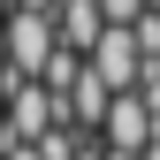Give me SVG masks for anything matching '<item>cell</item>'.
I'll return each mask as SVG.
<instances>
[{"label":"cell","instance_id":"obj_4","mask_svg":"<svg viewBox=\"0 0 160 160\" xmlns=\"http://www.w3.org/2000/svg\"><path fill=\"white\" fill-rule=\"evenodd\" d=\"M53 31H61L69 53H84V61H92V46H99L114 23H107V8H99V0H61V8H53Z\"/></svg>","mask_w":160,"mask_h":160},{"label":"cell","instance_id":"obj_6","mask_svg":"<svg viewBox=\"0 0 160 160\" xmlns=\"http://www.w3.org/2000/svg\"><path fill=\"white\" fill-rule=\"evenodd\" d=\"M61 0H0V15H53Z\"/></svg>","mask_w":160,"mask_h":160},{"label":"cell","instance_id":"obj_2","mask_svg":"<svg viewBox=\"0 0 160 160\" xmlns=\"http://www.w3.org/2000/svg\"><path fill=\"white\" fill-rule=\"evenodd\" d=\"M92 76H99V84H107L114 99L145 84V46H137V31H130V23H114V31L92 46Z\"/></svg>","mask_w":160,"mask_h":160},{"label":"cell","instance_id":"obj_7","mask_svg":"<svg viewBox=\"0 0 160 160\" xmlns=\"http://www.w3.org/2000/svg\"><path fill=\"white\" fill-rule=\"evenodd\" d=\"M0 160H46L38 145H0Z\"/></svg>","mask_w":160,"mask_h":160},{"label":"cell","instance_id":"obj_3","mask_svg":"<svg viewBox=\"0 0 160 160\" xmlns=\"http://www.w3.org/2000/svg\"><path fill=\"white\" fill-rule=\"evenodd\" d=\"M152 137H160L152 99H145V92H122V99H114V114H107V130H99V145H107V152H145Z\"/></svg>","mask_w":160,"mask_h":160},{"label":"cell","instance_id":"obj_5","mask_svg":"<svg viewBox=\"0 0 160 160\" xmlns=\"http://www.w3.org/2000/svg\"><path fill=\"white\" fill-rule=\"evenodd\" d=\"M99 8H107V23H145L152 0H99Z\"/></svg>","mask_w":160,"mask_h":160},{"label":"cell","instance_id":"obj_8","mask_svg":"<svg viewBox=\"0 0 160 160\" xmlns=\"http://www.w3.org/2000/svg\"><path fill=\"white\" fill-rule=\"evenodd\" d=\"M84 160H107V145H92V152H84Z\"/></svg>","mask_w":160,"mask_h":160},{"label":"cell","instance_id":"obj_1","mask_svg":"<svg viewBox=\"0 0 160 160\" xmlns=\"http://www.w3.org/2000/svg\"><path fill=\"white\" fill-rule=\"evenodd\" d=\"M53 53H61L53 15H0V92L8 84H38Z\"/></svg>","mask_w":160,"mask_h":160}]
</instances>
